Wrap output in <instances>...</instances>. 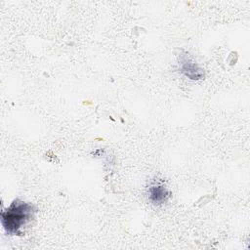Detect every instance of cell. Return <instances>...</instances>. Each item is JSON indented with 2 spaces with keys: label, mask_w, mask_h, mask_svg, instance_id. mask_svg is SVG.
I'll list each match as a JSON object with an SVG mask.
<instances>
[{
  "label": "cell",
  "mask_w": 250,
  "mask_h": 250,
  "mask_svg": "<svg viewBox=\"0 0 250 250\" xmlns=\"http://www.w3.org/2000/svg\"><path fill=\"white\" fill-rule=\"evenodd\" d=\"M35 207L21 199L14 200L11 205L1 212V223L10 235H21V229L33 218Z\"/></svg>",
  "instance_id": "obj_1"
},
{
  "label": "cell",
  "mask_w": 250,
  "mask_h": 250,
  "mask_svg": "<svg viewBox=\"0 0 250 250\" xmlns=\"http://www.w3.org/2000/svg\"><path fill=\"white\" fill-rule=\"evenodd\" d=\"M170 196L171 192L161 182H155L148 188V198L150 202L155 205H161L165 203Z\"/></svg>",
  "instance_id": "obj_2"
},
{
  "label": "cell",
  "mask_w": 250,
  "mask_h": 250,
  "mask_svg": "<svg viewBox=\"0 0 250 250\" xmlns=\"http://www.w3.org/2000/svg\"><path fill=\"white\" fill-rule=\"evenodd\" d=\"M181 71L191 80H199L204 77V71L201 67L198 66L196 62L191 61L187 56L182 57L180 61Z\"/></svg>",
  "instance_id": "obj_3"
}]
</instances>
